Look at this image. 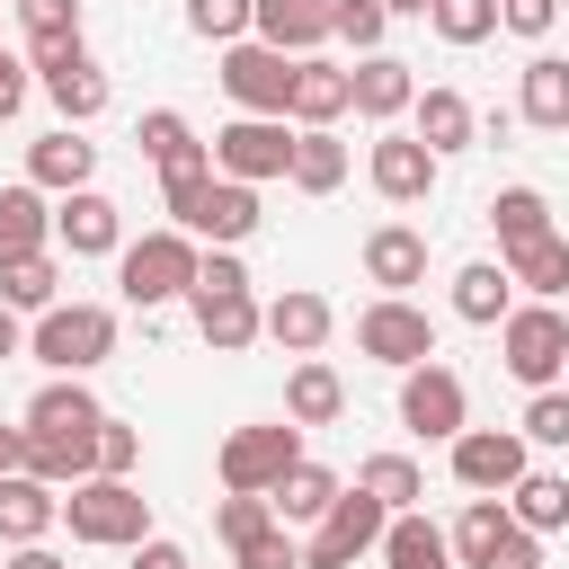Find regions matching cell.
<instances>
[{"label":"cell","instance_id":"1","mask_svg":"<svg viewBox=\"0 0 569 569\" xmlns=\"http://www.w3.org/2000/svg\"><path fill=\"white\" fill-rule=\"evenodd\" d=\"M62 525H71V542H89V551H133V542L151 533V498H142L133 480L89 471V480L62 489Z\"/></svg>","mask_w":569,"mask_h":569},{"label":"cell","instance_id":"2","mask_svg":"<svg viewBox=\"0 0 569 569\" xmlns=\"http://www.w3.org/2000/svg\"><path fill=\"white\" fill-rule=\"evenodd\" d=\"M27 356H36L44 373H80V382H89V373L116 356V311H107V302H53V311H36Z\"/></svg>","mask_w":569,"mask_h":569},{"label":"cell","instance_id":"3","mask_svg":"<svg viewBox=\"0 0 569 569\" xmlns=\"http://www.w3.org/2000/svg\"><path fill=\"white\" fill-rule=\"evenodd\" d=\"M196 240L187 231H142V240H124L116 249V293L133 302V311H160V302H187V284H196Z\"/></svg>","mask_w":569,"mask_h":569},{"label":"cell","instance_id":"4","mask_svg":"<svg viewBox=\"0 0 569 569\" xmlns=\"http://www.w3.org/2000/svg\"><path fill=\"white\" fill-rule=\"evenodd\" d=\"M302 462V427L293 418H258V427H231L213 471H222V498H267L284 471Z\"/></svg>","mask_w":569,"mask_h":569},{"label":"cell","instance_id":"5","mask_svg":"<svg viewBox=\"0 0 569 569\" xmlns=\"http://www.w3.org/2000/svg\"><path fill=\"white\" fill-rule=\"evenodd\" d=\"M498 365L525 382V391H551L560 365H569V311L560 302H516L498 320Z\"/></svg>","mask_w":569,"mask_h":569},{"label":"cell","instance_id":"6","mask_svg":"<svg viewBox=\"0 0 569 569\" xmlns=\"http://www.w3.org/2000/svg\"><path fill=\"white\" fill-rule=\"evenodd\" d=\"M445 542H453V569H542V542L507 516V498H471Z\"/></svg>","mask_w":569,"mask_h":569},{"label":"cell","instance_id":"7","mask_svg":"<svg viewBox=\"0 0 569 569\" xmlns=\"http://www.w3.org/2000/svg\"><path fill=\"white\" fill-rule=\"evenodd\" d=\"M356 356H373V365L409 373V365H427V356H436V320H427L409 293H373V302L356 311Z\"/></svg>","mask_w":569,"mask_h":569},{"label":"cell","instance_id":"8","mask_svg":"<svg viewBox=\"0 0 569 569\" xmlns=\"http://www.w3.org/2000/svg\"><path fill=\"white\" fill-rule=\"evenodd\" d=\"M204 151H213V178L267 187V178H284V160H293V124H284V116H231Z\"/></svg>","mask_w":569,"mask_h":569},{"label":"cell","instance_id":"9","mask_svg":"<svg viewBox=\"0 0 569 569\" xmlns=\"http://www.w3.org/2000/svg\"><path fill=\"white\" fill-rule=\"evenodd\" d=\"M400 427L409 436H427V445H453L462 427H471V391H462V373L453 365H409L400 373Z\"/></svg>","mask_w":569,"mask_h":569},{"label":"cell","instance_id":"10","mask_svg":"<svg viewBox=\"0 0 569 569\" xmlns=\"http://www.w3.org/2000/svg\"><path fill=\"white\" fill-rule=\"evenodd\" d=\"M382 525H391V507H382V498L338 489V507H329V516L311 525V542H302V569H356V560H373Z\"/></svg>","mask_w":569,"mask_h":569},{"label":"cell","instance_id":"11","mask_svg":"<svg viewBox=\"0 0 569 569\" xmlns=\"http://www.w3.org/2000/svg\"><path fill=\"white\" fill-rule=\"evenodd\" d=\"M222 98L240 107V116H284V98H293V62L276 53V44H258V36H240V44H222Z\"/></svg>","mask_w":569,"mask_h":569},{"label":"cell","instance_id":"12","mask_svg":"<svg viewBox=\"0 0 569 569\" xmlns=\"http://www.w3.org/2000/svg\"><path fill=\"white\" fill-rule=\"evenodd\" d=\"M525 471H533V445H525L516 427H462V436H453V480H462L471 498H507Z\"/></svg>","mask_w":569,"mask_h":569},{"label":"cell","instance_id":"13","mask_svg":"<svg viewBox=\"0 0 569 569\" xmlns=\"http://www.w3.org/2000/svg\"><path fill=\"white\" fill-rule=\"evenodd\" d=\"M36 89L53 98V116H62L71 133H80V124H98V116H107V98H116V80L98 71V53H89V44L44 53V62H36Z\"/></svg>","mask_w":569,"mask_h":569},{"label":"cell","instance_id":"14","mask_svg":"<svg viewBox=\"0 0 569 569\" xmlns=\"http://www.w3.org/2000/svg\"><path fill=\"white\" fill-rule=\"evenodd\" d=\"M365 178H373V196H382V204H427V196H436V178H445V160H436L418 133L382 124V142L365 151Z\"/></svg>","mask_w":569,"mask_h":569},{"label":"cell","instance_id":"15","mask_svg":"<svg viewBox=\"0 0 569 569\" xmlns=\"http://www.w3.org/2000/svg\"><path fill=\"white\" fill-rule=\"evenodd\" d=\"M53 249H71V258H116V249H124V204H116L107 187L62 196V204H53Z\"/></svg>","mask_w":569,"mask_h":569},{"label":"cell","instance_id":"16","mask_svg":"<svg viewBox=\"0 0 569 569\" xmlns=\"http://www.w3.org/2000/svg\"><path fill=\"white\" fill-rule=\"evenodd\" d=\"M329 9H338V0H249V36L276 44L284 62H302V53L329 44Z\"/></svg>","mask_w":569,"mask_h":569},{"label":"cell","instance_id":"17","mask_svg":"<svg viewBox=\"0 0 569 569\" xmlns=\"http://www.w3.org/2000/svg\"><path fill=\"white\" fill-rule=\"evenodd\" d=\"M409 98H418V80H409L400 53H365V62H347V107H356L365 124H400Z\"/></svg>","mask_w":569,"mask_h":569},{"label":"cell","instance_id":"18","mask_svg":"<svg viewBox=\"0 0 569 569\" xmlns=\"http://www.w3.org/2000/svg\"><path fill=\"white\" fill-rule=\"evenodd\" d=\"M27 187H44V196H80V187H98V142H80L71 124L36 133V142H27Z\"/></svg>","mask_w":569,"mask_h":569},{"label":"cell","instance_id":"19","mask_svg":"<svg viewBox=\"0 0 569 569\" xmlns=\"http://www.w3.org/2000/svg\"><path fill=\"white\" fill-rule=\"evenodd\" d=\"M258 222H267L258 187H240V178H213V187H204V213L187 222V240H196V249H240V240H258Z\"/></svg>","mask_w":569,"mask_h":569},{"label":"cell","instance_id":"20","mask_svg":"<svg viewBox=\"0 0 569 569\" xmlns=\"http://www.w3.org/2000/svg\"><path fill=\"white\" fill-rule=\"evenodd\" d=\"M258 329H267L284 356H320V347H329V329H338V311H329V293H311V284H284V293L258 311Z\"/></svg>","mask_w":569,"mask_h":569},{"label":"cell","instance_id":"21","mask_svg":"<svg viewBox=\"0 0 569 569\" xmlns=\"http://www.w3.org/2000/svg\"><path fill=\"white\" fill-rule=\"evenodd\" d=\"M409 133H418L436 160H453V151L480 142V107H471L462 89H418V98H409Z\"/></svg>","mask_w":569,"mask_h":569},{"label":"cell","instance_id":"22","mask_svg":"<svg viewBox=\"0 0 569 569\" xmlns=\"http://www.w3.org/2000/svg\"><path fill=\"white\" fill-rule=\"evenodd\" d=\"M365 284H382V293L427 284V231L418 222H373L365 231Z\"/></svg>","mask_w":569,"mask_h":569},{"label":"cell","instance_id":"23","mask_svg":"<svg viewBox=\"0 0 569 569\" xmlns=\"http://www.w3.org/2000/svg\"><path fill=\"white\" fill-rule=\"evenodd\" d=\"M98 418H107V409H98V391H89L80 373H53V382L27 400V436H62V445H71V436H98Z\"/></svg>","mask_w":569,"mask_h":569},{"label":"cell","instance_id":"24","mask_svg":"<svg viewBox=\"0 0 569 569\" xmlns=\"http://www.w3.org/2000/svg\"><path fill=\"white\" fill-rule=\"evenodd\" d=\"M347 116V62H329V53H302L293 62V98H284V124H338Z\"/></svg>","mask_w":569,"mask_h":569},{"label":"cell","instance_id":"25","mask_svg":"<svg viewBox=\"0 0 569 569\" xmlns=\"http://www.w3.org/2000/svg\"><path fill=\"white\" fill-rule=\"evenodd\" d=\"M133 142H142V160L160 169V178H178V169H213V151H204V133L178 116V107H142V124H133Z\"/></svg>","mask_w":569,"mask_h":569},{"label":"cell","instance_id":"26","mask_svg":"<svg viewBox=\"0 0 569 569\" xmlns=\"http://www.w3.org/2000/svg\"><path fill=\"white\" fill-rule=\"evenodd\" d=\"M187 311H196V338L213 347V356H240V347H258L267 329H258V293H187Z\"/></svg>","mask_w":569,"mask_h":569},{"label":"cell","instance_id":"27","mask_svg":"<svg viewBox=\"0 0 569 569\" xmlns=\"http://www.w3.org/2000/svg\"><path fill=\"white\" fill-rule=\"evenodd\" d=\"M516 124L569 133V62H560V53H533V62L516 71Z\"/></svg>","mask_w":569,"mask_h":569},{"label":"cell","instance_id":"28","mask_svg":"<svg viewBox=\"0 0 569 569\" xmlns=\"http://www.w3.org/2000/svg\"><path fill=\"white\" fill-rule=\"evenodd\" d=\"M53 525H62V489H44V480L9 471V480H0V542H9V551H27V542H44Z\"/></svg>","mask_w":569,"mask_h":569},{"label":"cell","instance_id":"29","mask_svg":"<svg viewBox=\"0 0 569 569\" xmlns=\"http://www.w3.org/2000/svg\"><path fill=\"white\" fill-rule=\"evenodd\" d=\"M53 249V204H44V187H0V267H18V258H44Z\"/></svg>","mask_w":569,"mask_h":569},{"label":"cell","instance_id":"30","mask_svg":"<svg viewBox=\"0 0 569 569\" xmlns=\"http://www.w3.org/2000/svg\"><path fill=\"white\" fill-rule=\"evenodd\" d=\"M284 418H293V427H338V418H347V382H338V365L293 356V373H284Z\"/></svg>","mask_w":569,"mask_h":569},{"label":"cell","instance_id":"31","mask_svg":"<svg viewBox=\"0 0 569 569\" xmlns=\"http://www.w3.org/2000/svg\"><path fill=\"white\" fill-rule=\"evenodd\" d=\"M338 489H347V480H338L329 462H311V453H302V462H293V471L267 489V507H276V525L293 533V525H320V516L338 507Z\"/></svg>","mask_w":569,"mask_h":569},{"label":"cell","instance_id":"32","mask_svg":"<svg viewBox=\"0 0 569 569\" xmlns=\"http://www.w3.org/2000/svg\"><path fill=\"white\" fill-rule=\"evenodd\" d=\"M284 187H302V196H338L347 187V142L329 133V124H293V160H284Z\"/></svg>","mask_w":569,"mask_h":569},{"label":"cell","instance_id":"33","mask_svg":"<svg viewBox=\"0 0 569 569\" xmlns=\"http://www.w3.org/2000/svg\"><path fill=\"white\" fill-rule=\"evenodd\" d=\"M373 560H382V569H453V542H445V525H427V516L409 507V516H391V525H382Z\"/></svg>","mask_w":569,"mask_h":569},{"label":"cell","instance_id":"34","mask_svg":"<svg viewBox=\"0 0 569 569\" xmlns=\"http://www.w3.org/2000/svg\"><path fill=\"white\" fill-rule=\"evenodd\" d=\"M516 311V284H507V267L498 258H471L462 276H453V320H471V329H498Z\"/></svg>","mask_w":569,"mask_h":569},{"label":"cell","instance_id":"35","mask_svg":"<svg viewBox=\"0 0 569 569\" xmlns=\"http://www.w3.org/2000/svg\"><path fill=\"white\" fill-rule=\"evenodd\" d=\"M498 267H507V284H525L533 302H560V293H569V240H560V231L525 240V249H516V258H498Z\"/></svg>","mask_w":569,"mask_h":569},{"label":"cell","instance_id":"36","mask_svg":"<svg viewBox=\"0 0 569 569\" xmlns=\"http://www.w3.org/2000/svg\"><path fill=\"white\" fill-rule=\"evenodd\" d=\"M489 231H498V258H516L525 240H542V231H551L542 187H498V196H489Z\"/></svg>","mask_w":569,"mask_h":569},{"label":"cell","instance_id":"37","mask_svg":"<svg viewBox=\"0 0 569 569\" xmlns=\"http://www.w3.org/2000/svg\"><path fill=\"white\" fill-rule=\"evenodd\" d=\"M507 516H516L533 542L560 533V525H569V480H560V471H525V480L507 489Z\"/></svg>","mask_w":569,"mask_h":569},{"label":"cell","instance_id":"38","mask_svg":"<svg viewBox=\"0 0 569 569\" xmlns=\"http://www.w3.org/2000/svg\"><path fill=\"white\" fill-rule=\"evenodd\" d=\"M18 27H27V62H44V53H71L80 44L89 9L80 0H18Z\"/></svg>","mask_w":569,"mask_h":569},{"label":"cell","instance_id":"39","mask_svg":"<svg viewBox=\"0 0 569 569\" xmlns=\"http://www.w3.org/2000/svg\"><path fill=\"white\" fill-rule=\"evenodd\" d=\"M356 489H365V498H382L391 516H409V507L427 498V471H418L409 453H365V462H356Z\"/></svg>","mask_w":569,"mask_h":569},{"label":"cell","instance_id":"40","mask_svg":"<svg viewBox=\"0 0 569 569\" xmlns=\"http://www.w3.org/2000/svg\"><path fill=\"white\" fill-rule=\"evenodd\" d=\"M0 302H9V311H53V302H62V258L44 249V258L0 267Z\"/></svg>","mask_w":569,"mask_h":569},{"label":"cell","instance_id":"41","mask_svg":"<svg viewBox=\"0 0 569 569\" xmlns=\"http://www.w3.org/2000/svg\"><path fill=\"white\" fill-rule=\"evenodd\" d=\"M329 36H338V44H356V62H365V53H382L391 9H382V0H338V9H329Z\"/></svg>","mask_w":569,"mask_h":569},{"label":"cell","instance_id":"42","mask_svg":"<svg viewBox=\"0 0 569 569\" xmlns=\"http://www.w3.org/2000/svg\"><path fill=\"white\" fill-rule=\"evenodd\" d=\"M427 27H436L445 44H489V36H498V0H436Z\"/></svg>","mask_w":569,"mask_h":569},{"label":"cell","instance_id":"43","mask_svg":"<svg viewBox=\"0 0 569 569\" xmlns=\"http://www.w3.org/2000/svg\"><path fill=\"white\" fill-rule=\"evenodd\" d=\"M516 436H525V445H542V453H551V445H569V391H560V382H551V391H533V400H525V418H516Z\"/></svg>","mask_w":569,"mask_h":569},{"label":"cell","instance_id":"44","mask_svg":"<svg viewBox=\"0 0 569 569\" xmlns=\"http://www.w3.org/2000/svg\"><path fill=\"white\" fill-rule=\"evenodd\" d=\"M98 471H107V480H133V471H142V427L98 418Z\"/></svg>","mask_w":569,"mask_h":569},{"label":"cell","instance_id":"45","mask_svg":"<svg viewBox=\"0 0 569 569\" xmlns=\"http://www.w3.org/2000/svg\"><path fill=\"white\" fill-rule=\"evenodd\" d=\"M267 525H276V507H267V498H213V533H222L231 551H240V542H258Z\"/></svg>","mask_w":569,"mask_h":569},{"label":"cell","instance_id":"46","mask_svg":"<svg viewBox=\"0 0 569 569\" xmlns=\"http://www.w3.org/2000/svg\"><path fill=\"white\" fill-rule=\"evenodd\" d=\"M187 27L204 44H240L249 36V0H187Z\"/></svg>","mask_w":569,"mask_h":569},{"label":"cell","instance_id":"47","mask_svg":"<svg viewBox=\"0 0 569 569\" xmlns=\"http://www.w3.org/2000/svg\"><path fill=\"white\" fill-rule=\"evenodd\" d=\"M187 293H258V284H249L240 249H204V258H196V284H187Z\"/></svg>","mask_w":569,"mask_h":569},{"label":"cell","instance_id":"48","mask_svg":"<svg viewBox=\"0 0 569 569\" xmlns=\"http://www.w3.org/2000/svg\"><path fill=\"white\" fill-rule=\"evenodd\" d=\"M231 560H240V569H302V542H293L284 525H267V533H258V542H240Z\"/></svg>","mask_w":569,"mask_h":569},{"label":"cell","instance_id":"49","mask_svg":"<svg viewBox=\"0 0 569 569\" xmlns=\"http://www.w3.org/2000/svg\"><path fill=\"white\" fill-rule=\"evenodd\" d=\"M551 18H560V0H498V27H507V36H525V44H542V36H551Z\"/></svg>","mask_w":569,"mask_h":569},{"label":"cell","instance_id":"50","mask_svg":"<svg viewBox=\"0 0 569 569\" xmlns=\"http://www.w3.org/2000/svg\"><path fill=\"white\" fill-rule=\"evenodd\" d=\"M27 98H36V62H27V53H9V44H0V124H9V116H18V107H27Z\"/></svg>","mask_w":569,"mask_h":569},{"label":"cell","instance_id":"51","mask_svg":"<svg viewBox=\"0 0 569 569\" xmlns=\"http://www.w3.org/2000/svg\"><path fill=\"white\" fill-rule=\"evenodd\" d=\"M124 569H196V560H187V542H169V533H142V542L124 551Z\"/></svg>","mask_w":569,"mask_h":569},{"label":"cell","instance_id":"52","mask_svg":"<svg viewBox=\"0 0 569 569\" xmlns=\"http://www.w3.org/2000/svg\"><path fill=\"white\" fill-rule=\"evenodd\" d=\"M27 471V427H0V480Z\"/></svg>","mask_w":569,"mask_h":569},{"label":"cell","instance_id":"53","mask_svg":"<svg viewBox=\"0 0 569 569\" xmlns=\"http://www.w3.org/2000/svg\"><path fill=\"white\" fill-rule=\"evenodd\" d=\"M9 569H71L62 551H44V542H27V551H9Z\"/></svg>","mask_w":569,"mask_h":569},{"label":"cell","instance_id":"54","mask_svg":"<svg viewBox=\"0 0 569 569\" xmlns=\"http://www.w3.org/2000/svg\"><path fill=\"white\" fill-rule=\"evenodd\" d=\"M18 347H27V329H18V311L0 302V356H18Z\"/></svg>","mask_w":569,"mask_h":569},{"label":"cell","instance_id":"55","mask_svg":"<svg viewBox=\"0 0 569 569\" xmlns=\"http://www.w3.org/2000/svg\"><path fill=\"white\" fill-rule=\"evenodd\" d=\"M382 9H391V18H427L436 0H382Z\"/></svg>","mask_w":569,"mask_h":569},{"label":"cell","instance_id":"56","mask_svg":"<svg viewBox=\"0 0 569 569\" xmlns=\"http://www.w3.org/2000/svg\"><path fill=\"white\" fill-rule=\"evenodd\" d=\"M560 391H569V365H560Z\"/></svg>","mask_w":569,"mask_h":569},{"label":"cell","instance_id":"57","mask_svg":"<svg viewBox=\"0 0 569 569\" xmlns=\"http://www.w3.org/2000/svg\"><path fill=\"white\" fill-rule=\"evenodd\" d=\"M0 9H18V0H0Z\"/></svg>","mask_w":569,"mask_h":569}]
</instances>
